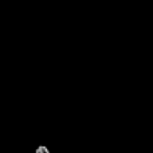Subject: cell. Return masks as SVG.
I'll use <instances>...</instances> for the list:
<instances>
[{
    "mask_svg": "<svg viewBox=\"0 0 153 153\" xmlns=\"http://www.w3.org/2000/svg\"><path fill=\"white\" fill-rule=\"evenodd\" d=\"M34 153H50V151H49V149L46 147V146H39L38 148L36 149V152Z\"/></svg>",
    "mask_w": 153,
    "mask_h": 153,
    "instance_id": "1",
    "label": "cell"
}]
</instances>
